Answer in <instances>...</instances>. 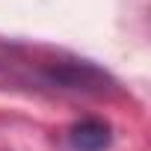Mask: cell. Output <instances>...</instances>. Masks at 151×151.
Instances as JSON below:
<instances>
[{
  "label": "cell",
  "instance_id": "6da1fadb",
  "mask_svg": "<svg viewBox=\"0 0 151 151\" xmlns=\"http://www.w3.org/2000/svg\"><path fill=\"white\" fill-rule=\"evenodd\" d=\"M68 139L77 151H104L113 142V130L101 119H83V122H77L71 127Z\"/></svg>",
  "mask_w": 151,
  "mask_h": 151
}]
</instances>
